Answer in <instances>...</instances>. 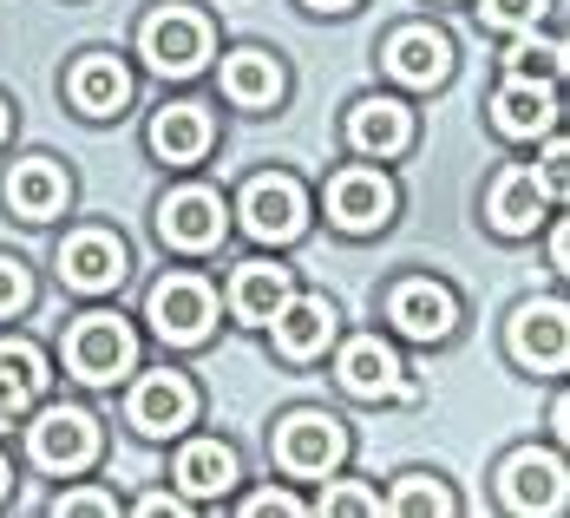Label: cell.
I'll use <instances>...</instances> for the list:
<instances>
[{
	"mask_svg": "<svg viewBox=\"0 0 570 518\" xmlns=\"http://www.w3.org/2000/svg\"><path fill=\"white\" fill-rule=\"evenodd\" d=\"M138 361V342H131V329L118 322V315H79L72 322V335H66V368L79 374V381H92V388H106L118 381L125 368Z\"/></svg>",
	"mask_w": 570,
	"mask_h": 518,
	"instance_id": "obj_1",
	"label": "cell"
},
{
	"mask_svg": "<svg viewBox=\"0 0 570 518\" xmlns=\"http://www.w3.org/2000/svg\"><path fill=\"white\" fill-rule=\"evenodd\" d=\"M27 440H33V460L47 466V472H79V466H92V453H99V427L79 407H47Z\"/></svg>",
	"mask_w": 570,
	"mask_h": 518,
	"instance_id": "obj_2",
	"label": "cell"
},
{
	"mask_svg": "<svg viewBox=\"0 0 570 518\" xmlns=\"http://www.w3.org/2000/svg\"><path fill=\"white\" fill-rule=\"evenodd\" d=\"M151 322H158L165 342H204L210 322H217V295L197 276H165L151 289Z\"/></svg>",
	"mask_w": 570,
	"mask_h": 518,
	"instance_id": "obj_3",
	"label": "cell"
},
{
	"mask_svg": "<svg viewBox=\"0 0 570 518\" xmlns=\"http://www.w3.org/2000/svg\"><path fill=\"white\" fill-rule=\"evenodd\" d=\"M243 224H249V236H263V243L302 236V224H308L302 184H295V177H256V184L243 190Z\"/></svg>",
	"mask_w": 570,
	"mask_h": 518,
	"instance_id": "obj_4",
	"label": "cell"
},
{
	"mask_svg": "<svg viewBox=\"0 0 570 518\" xmlns=\"http://www.w3.org/2000/svg\"><path fill=\"white\" fill-rule=\"evenodd\" d=\"M276 460L295 472V479H315V472H335L342 460V427L328 413H288L276 427Z\"/></svg>",
	"mask_w": 570,
	"mask_h": 518,
	"instance_id": "obj_5",
	"label": "cell"
},
{
	"mask_svg": "<svg viewBox=\"0 0 570 518\" xmlns=\"http://www.w3.org/2000/svg\"><path fill=\"white\" fill-rule=\"evenodd\" d=\"M145 59L158 66V72H197L204 59H210V27L197 20V13H184V7H165L151 27H145Z\"/></svg>",
	"mask_w": 570,
	"mask_h": 518,
	"instance_id": "obj_6",
	"label": "cell"
},
{
	"mask_svg": "<svg viewBox=\"0 0 570 518\" xmlns=\"http://www.w3.org/2000/svg\"><path fill=\"white\" fill-rule=\"evenodd\" d=\"M190 413H197V394H190V381L184 374H145L138 388H131V427L138 433H151V440H165V433H184L190 427Z\"/></svg>",
	"mask_w": 570,
	"mask_h": 518,
	"instance_id": "obj_7",
	"label": "cell"
},
{
	"mask_svg": "<svg viewBox=\"0 0 570 518\" xmlns=\"http://www.w3.org/2000/svg\"><path fill=\"white\" fill-rule=\"evenodd\" d=\"M328 217L342 231H381L394 217V184L381 172H342L328 184Z\"/></svg>",
	"mask_w": 570,
	"mask_h": 518,
	"instance_id": "obj_8",
	"label": "cell"
},
{
	"mask_svg": "<svg viewBox=\"0 0 570 518\" xmlns=\"http://www.w3.org/2000/svg\"><path fill=\"white\" fill-rule=\"evenodd\" d=\"M158 231H165V243H177V250H210V243H224V197H217V190H171L165 211H158Z\"/></svg>",
	"mask_w": 570,
	"mask_h": 518,
	"instance_id": "obj_9",
	"label": "cell"
},
{
	"mask_svg": "<svg viewBox=\"0 0 570 518\" xmlns=\"http://www.w3.org/2000/svg\"><path fill=\"white\" fill-rule=\"evenodd\" d=\"M512 348L524 368H564V354H570L564 302H524L512 322Z\"/></svg>",
	"mask_w": 570,
	"mask_h": 518,
	"instance_id": "obj_10",
	"label": "cell"
},
{
	"mask_svg": "<svg viewBox=\"0 0 570 518\" xmlns=\"http://www.w3.org/2000/svg\"><path fill=\"white\" fill-rule=\"evenodd\" d=\"M342 388L347 394H361V401H406L413 388L400 381V361H394V348H381L374 335H361V342H347L342 348Z\"/></svg>",
	"mask_w": 570,
	"mask_h": 518,
	"instance_id": "obj_11",
	"label": "cell"
},
{
	"mask_svg": "<svg viewBox=\"0 0 570 518\" xmlns=\"http://www.w3.org/2000/svg\"><path fill=\"white\" fill-rule=\"evenodd\" d=\"M505 506L512 512H558L564 506V460L558 453H518L505 466Z\"/></svg>",
	"mask_w": 570,
	"mask_h": 518,
	"instance_id": "obj_12",
	"label": "cell"
},
{
	"mask_svg": "<svg viewBox=\"0 0 570 518\" xmlns=\"http://www.w3.org/2000/svg\"><path fill=\"white\" fill-rule=\"evenodd\" d=\"M59 276L72 289H112L118 276H125V243L118 236H106V231H79L66 250H59Z\"/></svg>",
	"mask_w": 570,
	"mask_h": 518,
	"instance_id": "obj_13",
	"label": "cell"
},
{
	"mask_svg": "<svg viewBox=\"0 0 570 518\" xmlns=\"http://www.w3.org/2000/svg\"><path fill=\"white\" fill-rule=\"evenodd\" d=\"M387 315H394L400 335H413V342H440L446 329H453V295L440 283H400L394 302H387Z\"/></svg>",
	"mask_w": 570,
	"mask_h": 518,
	"instance_id": "obj_14",
	"label": "cell"
},
{
	"mask_svg": "<svg viewBox=\"0 0 570 518\" xmlns=\"http://www.w3.org/2000/svg\"><path fill=\"white\" fill-rule=\"evenodd\" d=\"M492 118H499V131H512V138H538V131H551V118H558L551 79H505L499 99H492Z\"/></svg>",
	"mask_w": 570,
	"mask_h": 518,
	"instance_id": "obj_15",
	"label": "cell"
},
{
	"mask_svg": "<svg viewBox=\"0 0 570 518\" xmlns=\"http://www.w3.org/2000/svg\"><path fill=\"white\" fill-rule=\"evenodd\" d=\"M47 388V361L27 342H0V427H13Z\"/></svg>",
	"mask_w": 570,
	"mask_h": 518,
	"instance_id": "obj_16",
	"label": "cell"
},
{
	"mask_svg": "<svg viewBox=\"0 0 570 518\" xmlns=\"http://www.w3.org/2000/svg\"><path fill=\"white\" fill-rule=\"evenodd\" d=\"M276 342H283V354H295V361H308V354H322L328 348V335H335V309L322 302V295H308V302H295L288 295L283 309H276Z\"/></svg>",
	"mask_w": 570,
	"mask_h": 518,
	"instance_id": "obj_17",
	"label": "cell"
},
{
	"mask_svg": "<svg viewBox=\"0 0 570 518\" xmlns=\"http://www.w3.org/2000/svg\"><path fill=\"white\" fill-rule=\"evenodd\" d=\"M131 99V79H125V66H118L112 53H86L79 66H72V106L92 118L118 113Z\"/></svg>",
	"mask_w": 570,
	"mask_h": 518,
	"instance_id": "obj_18",
	"label": "cell"
},
{
	"mask_svg": "<svg viewBox=\"0 0 570 518\" xmlns=\"http://www.w3.org/2000/svg\"><path fill=\"white\" fill-rule=\"evenodd\" d=\"M7 204H13V217H27V224L53 217L59 204H66V172H59V165H47V158L13 165V177H7Z\"/></svg>",
	"mask_w": 570,
	"mask_h": 518,
	"instance_id": "obj_19",
	"label": "cell"
},
{
	"mask_svg": "<svg viewBox=\"0 0 570 518\" xmlns=\"http://www.w3.org/2000/svg\"><path fill=\"white\" fill-rule=\"evenodd\" d=\"M204 145H210V113H204V106H165V113L151 118V152H158L165 165L204 158Z\"/></svg>",
	"mask_w": 570,
	"mask_h": 518,
	"instance_id": "obj_20",
	"label": "cell"
},
{
	"mask_svg": "<svg viewBox=\"0 0 570 518\" xmlns=\"http://www.w3.org/2000/svg\"><path fill=\"white\" fill-rule=\"evenodd\" d=\"M387 66H394L406 86H440V79L453 72V53H446V40H440V33L406 27V33H394V47H387Z\"/></svg>",
	"mask_w": 570,
	"mask_h": 518,
	"instance_id": "obj_21",
	"label": "cell"
},
{
	"mask_svg": "<svg viewBox=\"0 0 570 518\" xmlns=\"http://www.w3.org/2000/svg\"><path fill=\"white\" fill-rule=\"evenodd\" d=\"M288 302V270H276V263H243L236 270V289H229V309L243 315V322H276V309Z\"/></svg>",
	"mask_w": 570,
	"mask_h": 518,
	"instance_id": "obj_22",
	"label": "cell"
},
{
	"mask_svg": "<svg viewBox=\"0 0 570 518\" xmlns=\"http://www.w3.org/2000/svg\"><path fill=\"white\" fill-rule=\"evenodd\" d=\"M347 138L361 145V152H400L406 138H413V118H406V106H394V99H361L354 113H347Z\"/></svg>",
	"mask_w": 570,
	"mask_h": 518,
	"instance_id": "obj_23",
	"label": "cell"
},
{
	"mask_svg": "<svg viewBox=\"0 0 570 518\" xmlns=\"http://www.w3.org/2000/svg\"><path fill=\"white\" fill-rule=\"evenodd\" d=\"M544 184H538V172H505L499 177V190H492V224L505 236H524L538 231V217H544Z\"/></svg>",
	"mask_w": 570,
	"mask_h": 518,
	"instance_id": "obj_24",
	"label": "cell"
},
{
	"mask_svg": "<svg viewBox=\"0 0 570 518\" xmlns=\"http://www.w3.org/2000/svg\"><path fill=\"white\" fill-rule=\"evenodd\" d=\"M229 479H236V460H229L224 440H190L177 453V486L190 499H217V492H229Z\"/></svg>",
	"mask_w": 570,
	"mask_h": 518,
	"instance_id": "obj_25",
	"label": "cell"
},
{
	"mask_svg": "<svg viewBox=\"0 0 570 518\" xmlns=\"http://www.w3.org/2000/svg\"><path fill=\"white\" fill-rule=\"evenodd\" d=\"M224 92L236 106H276V92H283V66L269 53H236L224 66Z\"/></svg>",
	"mask_w": 570,
	"mask_h": 518,
	"instance_id": "obj_26",
	"label": "cell"
},
{
	"mask_svg": "<svg viewBox=\"0 0 570 518\" xmlns=\"http://www.w3.org/2000/svg\"><path fill=\"white\" fill-rule=\"evenodd\" d=\"M512 79H558V72H564V47H558V40H531V33H524V40H512Z\"/></svg>",
	"mask_w": 570,
	"mask_h": 518,
	"instance_id": "obj_27",
	"label": "cell"
},
{
	"mask_svg": "<svg viewBox=\"0 0 570 518\" xmlns=\"http://www.w3.org/2000/svg\"><path fill=\"white\" fill-rule=\"evenodd\" d=\"M394 512H406V518L413 512H453V499H446L433 479H406V486L394 492Z\"/></svg>",
	"mask_w": 570,
	"mask_h": 518,
	"instance_id": "obj_28",
	"label": "cell"
},
{
	"mask_svg": "<svg viewBox=\"0 0 570 518\" xmlns=\"http://www.w3.org/2000/svg\"><path fill=\"white\" fill-rule=\"evenodd\" d=\"M479 13H485V27H538L544 0H485Z\"/></svg>",
	"mask_w": 570,
	"mask_h": 518,
	"instance_id": "obj_29",
	"label": "cell"
},
{
	"mask_svg": "<svg viewBox=\"0 0 570 518\" xmlns=\"http://www.w3.org/2000/svg\"><path fill=\"white\" fill-rule=\"evenodd\" d=\"M27 295H33V283H27V270L0 256V315H13V309H27Z\"/></svg>",
	"mask_w": 570,
	"mask_h": 518,
	"instance_id": "obj_30",
	"label": "cell"
},
{
	"mask_svg": "<svg viewBox=\"0 0 570 518\" xmlns=\"http://www.w3.org/2000/svg\"><path fill=\"white\" fill-rule=\"evenodd\" d=\"M322 512H347V518H361V512H381V499H374V492H361V486H335V492L322 499Z\"/></svg>",
	"mask_w": 570,
	"mask_h": 518,
	"instance_id": "obj_31",
	"label": "cell"
},
{
	"mask_svg": "<svg viewBox=\"0 0 570 518\" xmlns=\"http://www.w3.org/2000/svg\"><path fill=\"white\" fill-rule=\"evenodd\" d=\"M564 165H570L564 138H551V145H544V177H538V184H544V190H551V197H558V190H564Z\"/></svg>",
	"mask_w": 570,
	"mask_h": 518,
	"instance_id": "obj_32",
	"label": "cell"
},
{
	"mask_svg": "<svg viewBox=\"0 0 570 518\" xmlns=\"http://www.w3.org/2000/svg\"><path fill=\"white\" fill-rule=\"evenodd\" d=\"M53 512H112V499H106V492H59L53 499Z\"/></svg>",
	"mask_w": 570,
	"mask_h": 518,
	"instance_id": "obj_33",
	"label": "cell"
},
{
	"mask_svg": "<svg viewBox=\"0 0 570 518\" xmlns=\"http://www.w3.org/2000/svg\"><path fill=\"white\" fill-rule=\"evenodd\" d=\"M243 512H283L288 518V512H302V499H288V492H276V486H269V492H256Z\"/></svg>",
	"mask_w": 570,
	"mask_h": 518,
	"instance_id": "obj_34",
	"label": "cell"
},
{
	"mask_svg": "<svg viewBox=\"0 0 570 518\" xmlns=\"http://www.w3.org/2000/svg\"><path fill=\"white\" fill-rule=\"evenodd\" d=\"M138 512H184V499H171V492H151V499H138Z\"/></svg>",
	"mask_w": 570,
	"mask_h": 518,
	"instance_id": "obj_35",
	"label": "cell"
},
{
	"mask_svg": "<svg viewBox=\"0 0 570 518\" xmlns=\"http://www.w3.org/2000/svg\"><path fill=\"white\" fill-rule=\"evenodd\" d=\"M308 7H322V13H335V7H354V0H308Z\"/></svg>",
	"mask_w": 570,
	"mask_h": 518,
	"instance_id": "obj_36",
	"label": "cell"
},
{
	"mask_svg": "<svg viewBox=\"0 0 570 518\" xmlns=\"http://www.w3.org/2000/svg\"><path fill=\"white\" fill-rule=\"evenodd\" d=\"M0 138H7V106H0Z\"/></svg>",
	"mask_w": 570,
	"mask_h": 518,
	"instance_id": "obj_37",
	"label": "cell"
},
{
	"mask_svg": "<svg viewBox=\"0 0 570 518\" xmlns=\"http://www.w3.org/2000/svg\"><path fill=\"white\" fill-rule=\"evenodd\" d=\"M0 492H7V466H0Z\"/></svg>",
	"mask_w": 570,
	"mask_h": 518,
	"instance_id": "obj_38",
	"label": "cell"
}]
</instances>
